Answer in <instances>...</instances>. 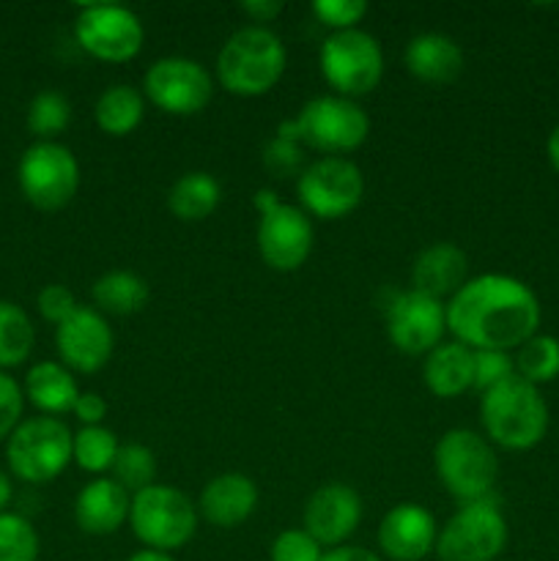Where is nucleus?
I'll return each mask as SVG.
<instances>
[{"label":"nucleus","instance_id":"nucleus-39","mask_svg":"<svg viewBox=\"0 0 559 561\" xmlns=\"http://www.w3.org/2000/svg\"><path fill=\"white\" fill-rule=\"evenodd\" d=\"M22 411H25V392L14 376L0 370V442H5L16 431Z\"/></svg>","mask_w":559,"mask_h":561},{"label":"nucleus","instance_id":"nucleus-30","mask_svg":"<svg viewBox=\"0 0 559 561\" xmlns=\"http://www.w3.org/2000/svg\"><path fill=\"white\" fill-rule=\"evenodd\" d=\"M118 449L121 442L110 427H80L75 433V444H71V463H77V469L88 471V474L102 477L113 469Z\"/></svg>","mask_w":559,"mask_h":561},{"label":"nucleus","instance_id":"nucleus-21","mask_svg":"<svg viewBox=\"0 0 559 561\" xmlns=\"http://www.w3.org/2000/svg\"><path fill=\"white\" fill-rule=\"evenodd\" d=\"M132 496L113 477H93L75 499V520L85 535H115L129 520Z\"/></svg>","mask_w":559,"mask_h":561},{"label":"nucleus","instance_id":"nucleus-45","mask_svg":"<svg viewBox=\"0 0 559 561\" xmlns=\"http://www.w3.org/2000/svg\"><path fill=\"white\" fill-rule=\"evenodd\" d=\"M126 561H175L173 553H159V551H148V548H142V551L132 553Z\"/></svg>","mask_w":559,"mask_h":561},{"label":"nucleus","instance_id":"nucleus-26","mask_svg":"<svg viewBox=\"0 0 559 561\" xmlns=\"http://www.w3.org/2000/svg\"><path fill=\"white\" fill-rule=\"evenodd\" d=\"M142 115H146V96L126 82L110 85L93 104V121L110 137L132 135L142 124Z\"/></svg>","mask_w":559,"mask_h":561},{"label":"nucleus","instance_id":"nucleus-2","mask_svg":"<svg viewBox=\"0 0 559 561\" xmlns=\"http://www.w3.org/2000/svg\"><path fill=\"white\" fill-rule=\"evenodd\" d=\"M482 436L507 453H529L546 438L548 403L540 387H532L524 378L513 376L499 387L480 394Z\"/></svg>","mask_w":559,"mask_h":561},{"label":"nucleus","instance_id":"nucleus-42","mask_svg":"<svg viewBox=\"0 0 559 561\" xmlns=\"http://www.w3.org/2000/svg\"><path fill=\"white\" fill-rule=\"evenodd\" d=\"M321 561H384L378 553L367 551V548H356V546H340L332 548V551L323 553Z\"/></svg>","mask_w":559,"mask_h":561},{"label":"nucleus","instance_id":"nucleus-9","mask_svg":"<svg viewBox=\"0 0 559 561\" xmlns=\"http://www.w3.org/2000/svg\"><path fill=\"white\" fill-rule=\"evenodd\" d=\"M321 75L338 96L354 99L376 91L384 77V49L362 27L329 33L318 53Z\"/></svg>","mask_w":559,"mask_h":561},{"label":"nucleus","instance_id":"nucleus-8","mask_svg":"<svg viewBox=\"0 0 559 561\" xmlns=\"http://www.w3.org/2000/svg\"><path fill=\"white\" fill-rule=\"evenodd\" d=\"M507 548V520L497 496L458 504L438 529V561H497Z\"/></svg>","mask_w":559,"mask_h":561},{"label":"nucleus","instance_id":"nucleus-25","mask_svg":"<svg viewBox=\"0 0 559 561\" xmlns=\"http://www.w3.org/2000/svg\"><path fill=\"white\" fill-rule=\"evenodd\" d=\"M223 201V186L206 170H190L168 192V208L181 222H203Z\"/></svg>","mask_w":559,"mask_h":561},{"label":"nucleus","instance_id":"nucleus-18","mask_svg":"<svg viewBox=\"0 0 559 561\" xmlns=\"http://www.w3.org/2000/svg\"><path fill=\"white\" fill-rule=\"evenodd\" d=\"M438 524L422 504L400 502L378 524V548L389 561H422L436 551Z\"/></svg>","mask_w":559,"mask_h":561},{"label":"nucleus","instance_id":"nucleus-19","mask_svg":"<svg viewBox=\"0 0 559 561\" xmlns=\"http://www.w3.org/2000/svg\"><path fill=\"white\" fill-rule=\"evenodd\" d=\"M258 510V485L241 471H225L206 482L197 499V515L217 529H236Z\"/></svg>","mask_w":559,"mask_h":561},{"label":"nucleus","instance_id":"nucleus-3","mask_svg":"<svg viewBox=\"0 0 559 561\" xmlns=\"http://www.w3.org/2000/svg\"><path fill=\"white\" fill-rule=\"evenodd\" d=\"M283 38L263 25H247L225 38L217 55V80L233 96H263L285 75Z\"/></svg>","mask_w":559,"mask_h":561},{"label":"nucleus","instance_id":"nucleus-16","mask_svg":"<svg viewBox=\"0 0 559 561\" xmlns=\"http://www.w3.org/2000/svg\"><path fill=\"white\" fill-rule=\"evenodd\" d=\"M60 365L80 376H93L110 362L115 348L113 329L96 307H82L66 323L55 327Z\"/></svg>","mask_w":559,"mask_h":561},{"label":"nucleus","instance_id":"nucleus-27","mask_svg":"<svg viewBox=\"0 0 559 561\" xmlns=\"http://www.w3.org/2000/svg\"><path fill=\"white\" fill-rule=\"evenodd\" d=\"M93 307H96L102 316H135L142 307L148 305V283L135 272H126V268H115V272L102 274V277L93 283L91 288Z\"/></svg>","mask_w":559,"mask_h":561},{"label":"nucleus","instance_id":"nucleus-22","mask_svg":"<svg viewBox=\"0 0 559 561\" xmlns=\"http://www.w3.org/2000/svg\"><path fill=\"white\" fill-rule=\"evenodd\" d=\"M403 64L411 77L427 85H447L464 71V49L447 33H420L403 49Z\"/></svg>","mask_w":559,"mask_h":561},{"label":"nucleus","instance_id":"nucleus-34","mask_svg":"<svg viewBox=\"0 0 559 561\" xmlns=\"http://www.w3.org/2000/svg\"><path fill=\"white\" fill-rule=\"evenodd\" d=\"M263 168L274 175V179H299L305 164V153H301V142L294 137L277 135L266 148H263Z\"/></svg>","mask_w":559,"mask_h":561},{"label":"nucleus","instance_id":"nucleus-11","mask_svg":"<svg viewBox=\"0 0 559 561\" xmlns=\"http://www.w3.org/2000/svg\"><path fill=\"white\" fill-rule=\"evenodd\" d=\"M301 211L316 219H343L356 211L365 197V175L351 159L321 157L307 164L296 179Z\"/></svg>","mask_w":559,"mask_h":561},{"label":"nucleus","instance_id":"nucleus-5","mask_svg":"<svg viewBox=\"0 0 559 561\" xmlns=\"http://www.w3.org/2000/svg\"><path fill=\"white\" fill-rule=\"evenodd\" d=\"M277 135L294 137L301 146L340 157L356 151L370 135V118L360 102L345 96H316L299 110L294 121L277 126Z\"/></svg>","mask_w":559,"mask_h":561},{"label":"nucleus","instance_id":"nucleus-43","mask_svg":"<svg viewBox=\"0 0 559 561\" xmlns=\"http://www.w3.org/2000/svg\"><path fill=\"white\" fill-rule=\"evenodd\" d=\"M546 157H548V162H551V168L559 173V124L554 126L551 135H548V140H546Z\"/></svg>","mask_w":559,"mask_h":561},{"label":"nucleus","instance_id":"nucleus-36","mask_svg":"<svg viewBox=\"0 0 559 561\" xmlns=\"http://www.w3.org/2000/svg\"><path fill=\"white\" fill-rule=\"evenodd\" d=\"M365 0H316V3H312V16H316L321 25L332 27V33L354 31V27H360V22L365 20Z\"/></svg>","mask_w":559,"mask_h":561},{"label":"nucleus","instance_id":"nucleus-41","mask_svg":"<svg viewBox=\"0 0 559 561\" xmlns=\"http://www.w3.org/2000/svg\"><path fill=\"white\" fill-rule=\"evenodd\" d=\"M241 11H244L255 25L266 27V22H272L274 16L283 14V3H280V0H244V3H241Z\"/></svg>","mask_w":559,"mask_h":561},{"label":"nucleus","instance_id":"nucleus-38","mask_svg":"<svg viewBox=\"0 0 559 561\" xmlns=\"http://www.w3.org/2000/svg\"><path fill=\"white\" fill-rule=\"evenodd\" d=\"M36 307L38 312H42L44 321L53 323V327H60V323H66L77 310H80V301H77V296L71 294L66 285L53 283L44 285V288L38 290Z\"/></svg>","mask_w":559,"mask_h":561},{"label":"nucleus","instance_id":"nucleus-29","mask_svg":"<svg viewBox=\"0 0 559 561\" xmlns=\"http://www.w3.org/2000/svg\"><path fill=\"white\" fill-rule=\"evenodd\" d=\"M515 376L529 381L532 387H543L559 378V340L554 334H532L513 354Z\"/></svg>","mask_w":559,"mask_h":561},{"label":"nucleus","instance_id":"nucleus-6","mask_svg":"<svg viewBox=\"0 0 559 561\" xmlns=\"http://www.w3.org/2000/svg\"><path fill=\"white\" fill-rule=\"evenodd\" d=\"M75 433L55 416H31L5 438V463L11 477L31 485L58 480L71 463Z\"/></svg>","mask_w":559,"mask_h":561},{"label":"nucleus","instance_id":"nucleus-1","mask_svg":"<svg viewBox=\"0 0 559 561\" xmlns=\"http://www.w3.org/2000/svg\"><path fill=\"white\" fill-rule=\"evenodd\" d=\"M543 307L518 277L488 272L447 301V332L471 351H515L540 332Z\"/></svg>","mask_w":559,"mask_h":561},{"label":"nucleus","instance_id":"nucleus-20","mask_svg":"<svg viewBox=\"0 0 559 561\" xmlns=\"http://www.w3.org/2000/svg\"><path fill=\"white\" fill-rule=\"evenodd\" d=\"M469 257L458 244L438 241L425 247L411 263V290L431 296V299H453L469 277Z\"/></svg>","mask_w":559,"mask_h":561},{"label":"nucleus","instance_id":"nucleus-24","mask_svg":"<svg viewBox=\"0 0 559 561\" xmlns=\"http://www.w3.org/2000/svg\"><path fill=\"white\" fill-rule=\"evenodd\" d=\"M25 400L33 409L42 411V416L71 414L75 411L77 398H80V387H77V376L64 367L60 362H38L27 370L25 383H22Z\"/></svg>","mask_w":559,"mask_h":561},{"label":"nucleus","instance_id":"nucleus-32","mask_svg":"<svg viewBox=\"0 0 559 561\" xmlns=\"http://www.w3.org/2000/svg\"><path fill=\"white\" fill-rule=\"evenodd\" d=\"M110 474L129 496H135V493L146 491L157 482V458L142 444H121Z\"/></svg>","mask_w":559,"mask_h":561},{"label":"nucleus","instance_id":"nucleus-35","mask_svg":"<svg viewBox=\"0 0 559 561\" xmlns=\"http://www.w3.org/2000/svg\"><path fill=\"white\" fill-rule=\"evenodd\" d=\"M513 376V354H507V351H475V381H471L475 392H488V389L499 387Z\"/></svg>","mask_w":559,"mask_h":561},{"label":"nucleus","instance_id":"nucleus-28","mask_svg":"<svg viewBox=\"0 0 559 561\" xmlns=\"http://www.w3.org/2000/svg\"><path fill=\"white\" fill-rule=\"evenodd\" d=\"M36 345L31 316L16 301L0 299V370H11L27 362Z\"/></svg>","mask_w":559,"mask_h":561},{"label":"nucleus","instance_id":"nucleus-10","mask_svg":"<svg viewBox=\"0 0 559 561\" xmlns=\"http://www.w3.org/2000/svg\"><path fill=\"white\" fill-rule=\"evenodd\" d=\"M16 181L33 208L60 211L75 201L77 190H80V162L64 142L36 140L20 157Z\"/></svg>","mask_w":559,"mask_h":561},{"label":"nucleus","instance_id":"nucleus-37","mask_svg":"<svg viewBox=\"0 0 559 561\" xmlns=\"http://www.w3.org/2000/svg\"><path fill=\"white\" fill-rule=\"evenodd\" d=\"M323 548L305 529L280 531L269 548V561H321Z\"/></svg>","mask_w":559,"mask_h":561},{"label":"nucleus","instance_id":"nucleus-40","mask_svg":"<svg viewBox=\"0 0 559 561\" xmlns=\"http://www.w3.org/2000/svg\"><path fill=\"white\" fill-rule=\"evenodd\" d=\"M71 414L80 420L82 427H93V425H102L104 416H107V400L96 392H82L77 398L75 411Z\"/></svg>","mask_w":559,"mask_h":561},{"label":"nucleus","instance_id":"nucleus-4","mask_svg":"<svg viewBox=\"0 0 559 561\" xmlns=\"http://www.w3.org/2000/svg\"><path fill=\"white\" fill-rule=\"evenodd\" d=\"M433 469L444 491L458 504L497 496V447L471 427H453L433 447Z\"/></svg>","mask_w":559,"mask_h":561},{"label":"nucleus","instance_id":"nucleus-31","mask_svg":"<svg viewBox=\"0 0 559 561\" xmlns=\"http://www.w3.org/2000/svg\"><path fill=\"white\" fill-rule=\"evenodd\" d=\"M71 124V104L60 91H38L27 104V129L38 140H55Z\"/></svg>","mask_w":559,"mask_h":561},{"label":"nucleus","instance_id":"nucleus-23","mask_svg":"<svg viewBox=\"0 0 559 561\" xmlns=\"http://www.w3.org/2000/svg\"><path fill=\"white\" fill-rule=\"evenodd\" d=\"M422 381L427 392L442 400L460 398L469 392L475 381V351L466 348L464 343H438L422 362Z\"/></svg>","mask_w":559,"mask_h":561},{"label":"nucleus","instance_id":"nucleus-7","mask_svg":"<svg viewBox=\"0 0 559 561\" xmlns=\"http://www.w3.org/2000/svg\"><path fill=\"white\" fill-rule=\"evenodd\" d=\"M197 504L173 485L153 482L146 491L132 496L129 526L148 551L173 553L192 542L197 531Z\"/></svg>","mask_w":559,"mask_h":561},{"label":"nucleus","instance_id":"nucleus-44","mask_svg":"<svg viewBox=\"0 0 559 561\" xmlns=\"http://www.w3.org/2000/svg\"><path fill=\"white\" fill-rule=\"evenodd\" d=\"M11 499H14V485H11V477L0 469V513L9 510Z\"/></svg>","mask_w":559,"mask_h":561},{"label":"nucleus","instance_id":"nucleus-12","mask_svg":"<svg viewBox=\"0 0 559 561\" xmlns=\"http://www.w3.org/2000/svg\"><path fill=\"white\" fill-rule=\"evenodd\" d=\"M75 38L91 58L126 64L146 44V27L132 9L118 3H88L77 9Z\"/></svg>","mask_w":559,"mask_h":561},{"label":"nucleus","instance_id":"nucleus-17","mask_svg":"<svg viewBox=\"0 0 559 561\" xmlns=\"http://www.w3.org/2000/svg\"><path fill=\"white\" fill-rule=\"evenodd\" d=\"M362 520V499L360 493L343 482H327L318 488L305 504V526L301 529L323 548L345 546Z\"/></svg>","mask_w":559,"mask_h":561},{"label":"nucleus","instance_id":"nucleus-14","mask_svg":"<svg viewBox=\"0 0 559 561\" xmlns=\"http://www.w3.org/2000/svg\"><path fill=\"white\" fill-rule=\"evenodd\" d=\"M387 337L400 354L425 356L447 332V301L431 299L420 290H403L384 307Z\"/></svg>","mask_w":559,"mask_h":561},{"label":"nucleus","instance_id":"nucleus-15","mask_svg":"<svg viewBox=\"0 0 559 561\" xmlns=\"http://www.w3.org/2000/svg\"><path fill=\"white\" fill-rule=\"evenodd\" d=\"M312 222L301 206L277 203L261 214L258 222V252L274 272H296L312 252Z\"/></svg>","mask_w":559,"mask_h":561},{"label":"nucleus","instance_id":"nucleus-13","mask_svg":"<svg viewBox=\"0 0 559 561\" xmlns=\"http://www.w3.org/2000/svg\"><path fill=\"white\" fill-rule=\"evenodd\" d=\"M142 96L168 115H197L212 104L214 77L203 64L181 55L159 58L142 77Z\"/></svg>","mask_w":559,"mask_h":561},{"label":"nucleus","instance_id":"nucleus-33","mask_svg":"<svg viewBox=\"0 0 559 561\" xmlns=\"http://www.w3.org/2000/svg\"><path fill=\"white\" fill-rule=\"evenodd\" d=\"M42 540L31 520L20 513H0V561H38Z\"/></svg>","mask_w":559,"mask_h":561}]
</instances>
